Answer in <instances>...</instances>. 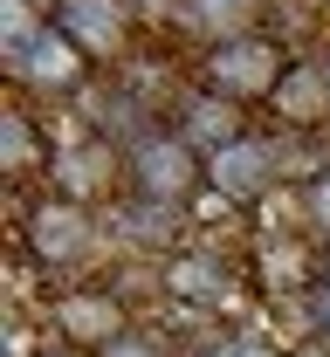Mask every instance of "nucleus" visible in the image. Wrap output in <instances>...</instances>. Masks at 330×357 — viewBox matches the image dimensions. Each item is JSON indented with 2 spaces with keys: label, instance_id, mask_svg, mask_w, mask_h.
<instances>
[{
  "label": "nucleus",
  "instance_id": "obj_1",
  "mask_svg": "<svg viewBox=\"0 0 330 357\" xmlns=\"http://www.w3.org/2000/svg\"><path fill=\"white\" fill-rule=\"evenodd\" d=\"M200 185H207V158H200V151H193L179 131H158V124H144V131L124 144V192H131V199L179 213Z\"/></svg>",
  "mask_w": 330,
  "mask_h": 357
},
{
  "label": "nucleus",
  "instance_id": "obj_2",
  "mask_svg": "<svg viewBox=\"0 0 330 357\" xmlns=\"http://www.w3.org/2000/svg\"><path fill=\"white\" fill-rule=\"evenodd\" d=\"M200 76L213 96L227 103H255V96H276V83L289 76V48L276 35H241V42H213Z\"/></svg>",
  "mask_w": 330,
  "mask_h": 357
},
{
  "label": "nucleus",
  "instance_id": "obj_3",
  "mask_svg": "<svg viewBox=\"0 0 330 357\" xmlns=\"http://www.w3.org/2000/svg\"><path fill=\"white\" fill-rule=\"evenodd\" d=\"M21 241H28V255L48 268V275H62V268H83L96 255V213L83 206V199H42L35 213H28V227H21Z\"/></svg>",
  "mask_w": 330,
  "mask_h": 357
},
{
  "label": "nucleus",
  "instance_id": "obj_4",
  "mask_svg": "<svg viewBox=\"0 0 330 357\" xmlns=\"http://www.w3.org/2000/svg\"><path fill=\"white\" fill-rule=\"evenodd\" d=\"M48 330H55V344H76V351H110L124 330H131V310H124V296H110V289H55V303H48Z\"/></svg>",
  "mask_w": 330,
  "mask_h": 357
},
{
  "label": "nucleus",
  "instance_id": "obj_5",
  "mask_svg": "<svg viewBox=\"0 0 330 357\" xmlns=\"http://www.w3.org/2000/svg\"><path fill=\"white\" fill-rule=\"evenodd\" d=\"M207 185L220 192V206H262L276 185H283V151L269 144V137H241L227 151H213L207 158Z\"/></svg>",
  "mask_w": 330,
  "mask_h": 357
},
{
  "label": "nucleus",
  "instance_id": "obj_6",
  "mask_svg": "<svg viewBox=\"0 0 330 357\" xmlns=\"http://www.w3.org/2000/svg\"><path fill=\"white\" fill-rule=\"evenodd\" d=\"M14 76L28 89H42V96H76V89L90 83V55L69 42L55 21H42L28 42L14 48Z\"/></svg>",
  "mask_w": 330,
  "mask_h": 357
},
{
  "label": "nucleus",
  "instance_id": "obj_7",
  "mask_svg": "<svg viewBox=\"0 0 330 357\" xmlns=\"http://www.w3.org/2000/svg\"><path fill=\"white\" fill-rule=\"evenodd\" d=\"M283 137H317L330 131V62H289V76L269 96Z\"/></svg>",
  "mask_w": 330,
  "mask_h": 357
},
{
  "label": "nucleus",
  "instance_id": "obj_8",
  "mask_svg": "<svg viewBox=\"0 0 330 357\" xmlns=\"http://www.w3.org/2000/svg\"><path fill=\"white\" fill-rule=\"evenodd\" d=\"M48 21L83 55H124V42H131V0H62Z\"/></svg>",
  "mask_w": 330,
  "mask_h": 357
},
{
  "label": "nucleus",
  "instance_id": "obj_9",
  "mask_svg": "<svg viewBox=\"0 0 330 357\" xmlns=\"http://www.w3.org/2000/svg\"><path fill=\"white\" fill-rule=\"evenodd\" d=\"M48 172H55V192H62V199H83V206H90L103 185L124 178V151H117L110 137H83V144H62V151L48 158Z\"/></svg>",
  "mask_w": 330,
  "mask_h": 357
},
{
  "label": "nucleus",
  "instance_id": "obj_10",
  "mask_svg": "<svg viewBox=\"0 0 330 357\" xmlns=\"http://www.w3.org/2000/svg\"><path fill=\"white\" fill-rule=\"evenodd\" d=\"M158 289H165L172 303H186V310H220V303L234 296V268L220 261V255H165Z\"/></svg>",
  "mask_w": 330,
  "mask_h": 357
},
{
  "label": "nucleus",
  "instance_id": "obj_11",
  "mask_svg": "<svg viewBox=\"0 0 330 357\" xmlns=\"http://www.w3.org/2000/svg\"><path fill=\"white\" fill-rule=\"evenodd\" d=\"M172 131L186 137L200 158H213V151L241 144V137H248V124H241V103L213 96V89H193L186 103H179V124H172Z\"/></svg>",
  "mask_w": 330,
  "mask_h": 357
},
{
  "label": "nucleus",
  "instance_id": "obj_12",
  "mask_svg": "<svg viewBox=\"0 0 330 357\" xmlns=\"http://www.w3.org/2000/svg\"><path fill=\"white\" fill-rule=\"evenodd\" d=\"M193 28H207L213 42H241V35H262V0H186Z\"/></svg>",
  "mask_w": 330,
  "mask_h": 357
},
{
  "label": "nucleus",
  "instance_id": "obj_13",
  "mask_svg": "<svg viewBox=\"0 0 330 357\" xmlns=\"http://www.w3.org/2000/svg\"><path fill=\"white\" fill-rule=\"evenodd\" d=\"M0 144H7V172H14V178H28L35 165H42V144H35L28 110H7V117H0Z\"/></svg>",
  "mask_w": 330,
  "mask_h": 357
},
{
  "label": "nucleus",
  "instance_id": "obj_14",
  "mask_svg": "<svg viewBox=\"0 0 330 357\" xmlns=\"http://www.w3.org/2000/svg\"><path fill=\"white\" fill-rule=\"evenodd\" d=\"M207 357H296L289 344H276V337H255V330H241V337H220V351Z\"/></svg>",
  "mask_w": 330,
  "mask_h": 357
},
{
  "label": "nucleus",
  "instance_id": "obj_15",
  "mask_svg": "<svg viewBox=\"0 0 330 357\" xmlns=\"http://www.w3.org/2000/svg\"><path fill=\"white\" fill-rule=\"evenodd\" d=\"M303 192V213H310V227L324 234V248H330V172H317L310 185H296Z\"/></svg>",
  "mask_w": 330,
  "mask_h": 357
},
{
  "label": "nucleus",
  "instance_id": "obj_16",
  "mask_svg": "<svg viewBox=\"0 0 330 357\" xmlns=\"http://www.w3.org/2000/svg\"><path fill=\"white\" fill-rule=\"evenodd\" d=\"M96 357H165V344H151L144 330H124V337H117L110 351H96Z\"/></svg>",
  "mask_w": 330,
  "mask_h": 357
},
{
  "label": "nucleus",
  "instance_id": "obj_17",
  "mask_svg": "<svg viewBox=\"0 0 330 357\" xmlns=\"http://www.w3.org/2000/svg\"><path fill=\"white\" fill-rule=\"evenodd\" d=\"M310 323H317V337H330V275L310 289Z\"/></svg>",
  "mask_w": 330,
  "mask_h": 357
},
{
  "label": "nucleus",
  "instance_id": "obj_18",
  "mask_svg": "<svg viewBox=\"0 0 330 357\" xmlns=\"http://www.w3.org/2000/svg\"><path fill=\"white\" fill-rule=\"evenodd\" d=\"M296 357H330V337H303V344H296Z\"/></svg>",
  "mask_w": 330,
  "mask_h": 357
},
{
  "label": "nucleus",
  "instance_id": "obj_19",
  "mask_svg": "<svg viewBox=\"0 0 330 357\" xmlns=\"http://www.w3.org/2000/svg\"><path fill=\"white\" fill-rule=\"evenodd\" d=\"M35 357H90V351H76V344H48V351H35Z\"/></svg>",
  "mask_w": 330,
  "mask_h": 357
},
{
  "label": "nucleus",
  "instance_id": "obj_20",
  "mask_svg": "<svg viewBox=\"0 0 330 357\" xmlns=\"http://www.w3.org/2000/svg\"><path fill=\"white\" fill-rule=\"evenodd\" d=\"M324 275H330V248H324Z\"/></svg>",
  "mask_w": 330,
  "mask_h": 357
}]
</instances>
